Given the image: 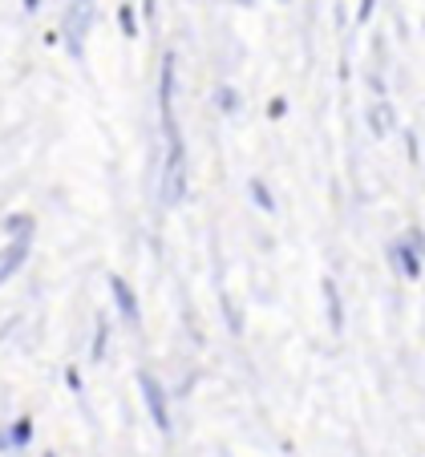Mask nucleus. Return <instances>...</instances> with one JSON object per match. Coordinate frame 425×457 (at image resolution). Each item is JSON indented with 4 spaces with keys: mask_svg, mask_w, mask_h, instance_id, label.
I'll return each instance as SVG.
<instances>
[{
    "mask_svg": "<svg viewBox=\"0 0 425 457\" xmlns=\"http://www.w3.org/2000/svg\"><path fill=\"white\" fill-rule=\"evenodd\" d=\"M252 195H255V203H260L263 211H271V195H268V190H263V182H260V179L252 182Z\"/></svg>",
    "mask_w": 425,
    "mask_h": 457,
    "instance_id": "obj_6",
    "label": "nucleus"
},
{
    "mask_svg": "<svg viewBox=\"0 0 425 457\" xmlns=\"http://www.w3.org/2000/svg\"><path fill=\"white\" fill-rule=\"evenodd\" d=\"M369 12H373V0H361V21H369Z\"/></svg>",
    "mask_w": 425,
    "mask_h": 457,
    "instance_id": "obj_11",
    "label": "nucleus"
},
{
    "mask_svg": "<svg viewBox=\"0 0 425 457\" xmlns=\"http://www.w3.org/2000/svg\"><path fill=\"white\" fill-rule=\"evenodd\" d=\"M284 110H288V102H284V97H271V105H268V113H271V118H284Z\"/></svg>",
    "mask_w": 425,
    "mask_h": 457,
    "instance_id": "obj_9",
    "label": "nucleus"
},
{
    "mask_svg": "<svg viewBox=\"0 0 425 457\" xmlns=\"http://www.w3.org/2000/svg\"><path fill=\"white\" fill-rule=\"evenodd\" d=\"M142 393H146V405H150V413H154V421H158V429H171V417H166V401H162V388H158V380H150V377H142Z\"/></svg>",
    "mask_w": 425,
    "mask_h": 457,
    "instance_id": "obj_1",
    "label": "nucleus"
},
{
    "mask_svg": "<svg viewBox=\"0 0 425 457\" xmlns=\"http://www.w3.org/2000/svg\"><path fill=\"white\" fill-rule=\"evenodd\" d=\"M389 118H393V110H389V105H381V110H373V129H377V134H385V129H389Z\"/></svg>",
    "mask_w": 425,
    "mask_h": 457,
    "instance_id": "obj_5",
    "label": "nucleus"
},
{
    "mask_svg": "<svg viewBox=\"0 0 425 457\" xmlns=\"http://www.w3.org/2000/svg\"><path fill=\"white\" fill-rule=\"evenodd\" d=\"M29 433H33V425H29V421H17V425H12V437H17L21 445L29 441Z\"/></svg>",
    "mask_w": 425,
    "mask_h": 457,
    "instance_id": "obj_7",
    "label": "nucleus"
},
{
    "mask_svg": "<svg viewBox=\"0 0 425 457\" xmlns=\"http://www.w3.org/2000/svg\"><path fill=\"white\" fill-rule=\"evenodd\" d=\"M324 300H329V316H332V328L340 332V300H337V284L324 279Z\"/></svg>",
    "mask_w": 425,
    "mask_h": 457,
    "instance_id": "obj_3",
    "label": "nucleus"
},
{
    "mask_svg": "<svg viewBox=\"0 0 425 457\" xmlns=\"http://www.w3.org/2000/svg\"><path fill=\"white\" fill-rule=\"evenodd\" d=\"M393 255L401 259V268L409 271V279H417V259H413V251H409V247H393Z\"/></svg>",
    "mask_w": 425,
    "mask_h": 457,
    "instance_id": "obj_4",
    "label": "nucleus"
},
{
    "mask_svg": "<svg viewBox=\"0 0 425 457\" xmlns=\"http://www.w3.org/2000/svg\"><path fill=\"white\" fill-rule=\"evenodd\" d=\"M121 29H126V37H134V12L121 9Z\"/></svg>",
    "mask_w": 425,
    "mask_h": 457,
    "instance_id": "obj_10",
    "label": "nucleus"
},
{
    "mask_svg": "<svg viewBox=\"0 0 425 457\" xmlns=\"http://www.w3.org/2000/svg\"><path fill=\"white\" fill-rule=\"evenodd\" d=\"M215 102L223 105V110H235V94H231V89H219V94H215Z\"/></svg>",
    "mask_w": 425,
    "mask_h": 457,
    "instance_id": "obj_8",
    "label": "nucleus"
},
{
    "mask_svg": "<svg viewBox=\"0 0 425 457\" xmlns=\"http://www.w3.org/2000/svg\"><path fill=\"white\" fill-rule=\"evenodd\" d=\"M110 292H113V300H118L121 316L130 320V324H138V303H134V295H130V287H126V279L113 276V279H110Z\"/></svg>",
    "mask_w": 425,
    "mask_h": 457,
    "instance_id": "obj_2",
    "label": "nucleus"
}]
</instances>
